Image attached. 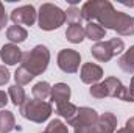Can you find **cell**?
<instances>
[{
	"mask_svg": "<svg viewBox=\"0 0 134 133\" xmlns=\"http://www.w3.org/2000/svg\"><path fill=\"white\" fill-rule=\"evenodd\" d=\"M81 19L92 22V19L98 21L104 30H114L120 36H133L134 34V17L130 14L115 11L112 3L108 0H89L81 9Z\"/></svg>",
	"mask_w": 134,
	"mask_h": 133,
	"instance_id": "obj_1",
	"label": "cell"
},
{
	"mask_svg": "<svg viewBox=\"0 0 134 133\" xmlns=\"http://www.w3.org/2000/svg\"><path fill=\"white\" fill-rule=\"evenodd\" d=\"M22 67H25L33 77L41 75L47 70L48 63H50V50L47 49V45H36L30 52H25L22 55Z\"/></svg>",
	"mask_w": 134,
	"mask_h": 133,
	"instance_id": "obj_2",
	"label": "cell"
},
{
	"mask_svg": "<svg viewBox=\"0 0 134 133\" xmlns=\"http://www.w3.org/2000/svg\"><path fill=\"white\" fill-rule=\"evenodd\" d=\"M66 22V11L53 3H42L37 13V24L41 30L52 32L59 28Z\"/></svg>",
	"mask_w": 134,
	"mask_h": 133,
	"instance_id": "obj_3",
	"label": "cell"
},
{
	"mask_svg": "<svg viewBox=\"0 0 134 133\" xmlns=\"http://www.w3.org/2000/svg\"><path fill=\"white\" fill-rule=\"evenodd\" d=\"M20 114L31 122L42 124L52 114V103L37 99H27V102L20 106Z\"/></svg>",
	"mask_w": 134,
	"mask_h": 133,
	"instance_id": "obj_4",
	"label": "cell"
},
{
	"mask_svg": "<svg viewBox=\"0 0 134 133\" xmlns=\"http://www.w3.org/2000/svg\"><path fill=\"white\" fill-rule=\"evenodd\" d=\"M125 49V44L120 38H112L106 42H97L95 45H92L91 49V53L95 60H98L101 63H106L109 61L112 57L115 55H120Z\"/></svg>",
	"mask_w": 134,
	"mask_h": 133,
	"instance_id": "obj_5",
	"label": "cell"
},
{
	"mask_svg": "<svg viewBox=\"0 0 134 133\" xmlns=\"http://www.w3.org/2000/svg\"><path fill=\"white\" fill-rule=\"evenodd\" d=\"M81 55L73 49H63L58 53V67L66 74H75L80 69Z\"/></svg>",
	"mask_w": 134,
	"mask_h": 133,
	"instance_id": "obj_6",
	"label": "cell"
},
{
	"mask_svg": "<svg viewBox=\"0 0 134 133\" xmlns=\"http://www.w3.org/2000/svg\"><path fill=\"white\" fill-rule=\"evenodd\" d=\"M108 97H115V99L125 100V102H134L133 96L130 94V89L115 77H108L104 78V81H101Z\"/></svg>",
	"mask_w": 134,
	"mask_h": 133,
	"instance_id": "obj_7",
	"label": "cell"
},
{
	"mask_svg": "<svg viewBox=\"0 0 134 133\" xmlns=\"http://www.w3.org/2000/svg\"><path fill=\"white\" fill-rule=\"evenodd\" d=\"M36 9H34L33 5H24V6H19L16 9H13L11 13V21L14 22V25H33L36 22Z\"/></svg>",
	"mask_w": 134,
	"mask_h": 133,
	"instance_id": "obj_8",
	"label": "cell"
},
{
	"mask_svg": "<svg viewBox=\"0 0 134 133\" xmlns=\"http://www.w3.org/2000/svg\"><path fill=\"white\" fill-rule=\"evenodd\" d=\"M98 121V113L94 110V108H89V106H81L78 108V113L76 116L69 122V125H72L73 129L75 127H84V125H91L94 127Z\"/></svg>",
	"mask_w": 134,
	"mask_h": 133,
	"instance_id": "obj_9",
	"label": "cell"
},
{
	"mask_svg": "<svg viewBox=\"0 0 134 133\" xmlns=\"http://www.w3.org/2000/svg\"><path fill=\"white\" fill-rule=\"evenodd\" d=\"M81 81L86 83V85H95L98 83L103 77V69L98 64H94V63H86L81 67Z\"/></svg>",
	"mask_w": 134,
	"mask_h": 133,
	"instance_id": "obj_10",
	"label": "cell"
},
{
	"mask_svg": "<svg viewBox=\"0 0 134 133\" xmlns=\"http://www.w3.org/2000/svg\"><path fill=\"white\" fill-rule=\"evenodd\" d=\"M22 50L16 45V44H5L0 50V58L3 63H6L8 66H14L17 63L22 61Z\"/></svg>",
	"mask_w": 134,
	"mask_h": 133,
	"instance_id": "obj_11",
	"label": "cell"
},
{
	"mask_svg": "<svg viewBox=\"0 0 134 133\" xmlns=\"http://www.w3.org/2000/svg\"><path fill=\"white\" fill-rule=\"evenodd\" d=\"M117 129V117L106 111L101 116H98V121L95 124V133H115Z\"/></svg>",
	"mask_w": 134,
	"mask_h": 133,
	"instance_id": "obj_12",
	"label": "cell"
},
{
	"mask_svg": "<svg viewBox=\"0 0 134 133\" xmlns=\"http://www.w3.org/2000/svg\"><path fill=\"white\" fill-rule=\"evenodd\" d=\"M52 102H55L56 105L69 102L70 99V86L66 83H56L55 86H52V94H50Z\"/></svg>",
	"mask_w": 134,
	"mask_h": 133,
	"instance_id": "obj_13",
	"label": "cell"
},
{
	"mask_svg": "<svg viewBox=\"0 0 134 133\" xmlns=\"http://www.w3.org/2000/svg\"><path fill=\"white\" fill-rule=\"evenodd\" d=\"M16 127V119L14 114L8 110L0 111V133H9Z\"/></svg>",
	"mask_w": 134,
	"mask_h": 133,
	"instance_id": "obj_14",
	"label": "cell"
},
{
	"mask_svg": "<svg viewBox=\"0 0 134 133\" xmlns=\"http://www.w3.org/2000/svg\"><path fill=\"white\" fill-rule=\"evenodd\" d=\"M119 67L126 72V74H133L134 72V45L130 47V50H126L120 58H119Z\"/></svg>",
	"mask_w": 134,
	"mask_h": 133,
	"instance_id": "obj_15",
	"label": "cell"
},
{
	"mask_svg": "<svg viewBox=\"0 0 134 133\" xmlns=\"http://www.w3.org/2000/svg\"><path fill=\"white\" fill-rule=\"evenodd\" d=\"M8 96H9L11 102H13L16 106H19V108L27 102V94H25L24 88L19 86V85H11L9 89H8Z\"/></svg>",
	"mask_w": 134,
	"mask_h": 133,
	"instance_id": "obj_16",
	"label": "cell"
},
{
	"mask_svg": "<svg viewBox=\"0 0 134 133\" xmlns=\"http://www.w3.org/2000/svg\"><path fill=\"white\" fill-rule=\"evenodd\" d=\"M84 28L80 25V24H70L69 27H67V32H66V38L67 41H70V42H73V44H80L83 39H84Z\"/></svg>",
	"mask_w": 134,
	"mask_h": 133,
	"instance_id": "obj_17",
	"label": "cell"
},
{
	"mask_svg": "<svg viewBox=\"0 0 134 133\" xmlns=\"http://www.w3.org/2000/svg\"><path fill=\"white\" fill-rule=\"evenodd\" d=\"M84 33H86V38H89L91 41H101L106 36V30L97 22H89L84 28Z\"/></svg>",
	"mask_w": 134,
	"mask_h": 133,
	"instance_id": "obj_18",
	"label": "cell"
},
{
	"mask_svg": "<svg viewBox=\"0 0 134 133\" xmlns=\"http://www.w3.org/2000/svg\"><path fill=\"white\" fill-rule=\"evenodd\" d=\"M56 113L61 116V117H64L67 121V124L76 116V113H78V106H75L73 103H70V102H64V103H59V105H56Z\"/></svg>",
	"mask_w": 134,
	"mask_h": 133,
	"instance_id": "obj_19",
	"label": "cell"
},
{
	"mask_svg": "<svg viewBox=\"0 0 134 133\" xmlns=\"http://www.w3.org/2000/svg\"><path fill=\"white\" fill-rule=\"evenodd\" d=\"M6 38L11 41V44L13 42H24L28 38V32L20 25H11L6 30Z\"/></svg>",
	"mask_w": 134,
	"mask_h": 133,
	"instance_id": "obj_20",
	"label": "cell"
},
{
	"mask_svg": "<svg viewBox=\"0 0 134 133\" xmlns=\"http://www.w3.org/2000/svg\"><path fill=\"white\" fill-rule=\"evenodd\" d=\"M31 93H33L34 99L45 100V99H48V97H50V94H52V86H50L47 81H37V83L33 86Z\"/></svg>",
	"mask_w": 134,
	"mask_h": 133,
	"instance_id": "obj_21",
	"label": "cell"
},
{
	"mask_svg": "<svg viewBox=\"0 0 134 133\" xmlns=\"http://www.w3.org/2000/svg\"><path fill=\"white\" fill-rule=\"evenodd\" d=\"M34 77L25 69V67H17L16 69V72H14V80H16V85H19V86H24V85H27V83H30L31 80H33Z\"/></svg>",
	"mask_w": 134,
	"mask_h": 133,
	"instance_id": "obj_22",
	"label": "cell"
},
{
	"mask_svg": "<svg viewBox=\"0 0 134 133\" xmlns=\"http://www.w3.org/2000/svg\"><path fill=\"white\" fill-rule=\"evenodd\" d=\"M45 133H69V130H67V125L63 121L53 119V121H50V124L47 125Z\"/></svg>",
	"mask_w": 134,
	"mask_h": 133,
	"instance_id": "obj_23",
	"label": "cell"
},
{
	"mask_svg": "<svg viewBox=\"0 0 134 133\" xmlns=\"http://www.w3.org/2000/svg\"><path fill=\"white\" fill-rule=\"evenodd\" d=\"M66 21H69L70 24H80V21H81V13H80V8H76V6H70V8H67V11H66Z\"/></svg>",
	"mask_w": 134,
	"mask_h": 133,
	"instance_id": "obj_24",
	"label": "cell"
},
{
	"mask_svg": "<svg viewBox=\"0 0 134 133\" xmlns=\"http://www.w3.org/2000/svg\"><path fill=\"white\" fill-rule=\"evenodd\" d=\"M89 94L97 100H101V99H104V97H108L103 83H95V85H92V88L89 89Z\"/></svg>",
	"mask_w": 134,
	"mask_h": 133,
	"instance_id": "obj_25",
	"label": "cell"
},
{
	"mask_svg": "<svg viewBox=\"0 0 134 133\" xmlns=\"http://www.w3.org/2000/svg\"><path fill=\"white\" fill-rule=\"evenodd\" d=\"M9 70L6 69L5 66H0V86H3L5 83H8L9 81Z\"/></svg>",
	"mask_w": 134,
	"mask_h": 133,
	"instance_id": "obj_26",
	"label": "cell"
},
{
	"mask_svg": "<svg viewBox=\"0 0 134 133\" xmlns=\"http://www.w3.org/2000/svg\"><path fill=\"white\" fill-rule=\"evenodd\" d=\"M6 22H8V16H6V13H5V6H3V3L0 2V30L5 28Z\"/></svg>",
	"mask_w": 134,
	"mask_h": 133,
	"instance_id": "obj_27",
	"label": "cell"
},
{
	"mask_svg": "<svg viewBox=\"0 0 134 133\" xmlns=\"http://www.w3.org/2000/svg\"><path fill=\"white\" fill-rule=\"evenodd\" d=\"M75 133H95V125H84V127H75Z\"/></svg>",
	"mask_w": 134,
	"mask_h": 133,
	"instance_id": "obj_28",
	"label": "cell"
},
{
	"mask_svg": "<svg viewBox=\"0 0 134 133\" xmlns=\"http://www.w3.org/2000/svg\"><path fill=\"white\" fill-rule=\"evenodd\" d=\"M8 103V94L5 91H0V108H3Z\"/></svg>",
	"mask_w": 134,
	"mask_h": 133,
	"instance_id": "obj_29",
	"label": "cell"
},
{
	"mask_svg": "<svg viewBox=\"0 0 134 133\" xmlns=\"http://www.w3.org/2000/svg\"><path fill=\"white\" fill-rule=\"evenodd\" d=\"M125 125H126L125 129H126L130 133H134V117H130V119L126 121V124H125Z\"/></svg>",
	"mask_w": 134,
	"mask_h": 133,
	"instance_id": "obj_30",
	"label": "cell"
},
{
	"mask_svg": "<svg viewBox=\"0 0 134 133\" xmlns=\"http://www.w3.org/2000/svg\"><path fill=\"white\" fill-rule=\"evenodd\" d=\"M128 89H130V94L133 96V99H134V77L131 78V83H130V88Z\"/></svg>",
	"mask_w": 134,
	"mask_h": 133,
	"instance_id": "obj_31",
	"label": "cell"
},
{
	"mask_svg": "<svg viewBox=\"0 0 134 133\" xmlns=\"http://www.w3.org/2000/svg\"><path fill=\"white\" fill-rule=\"evenodd\" d=\"M115 133H130V132H128V130H126V129L123 127V129H119V130H117Z\"/></svg>",
	"mask_w": 134,
	"mask_h": 133,
	"instance_id": "obj_32",
	"label": "cell"
},
{
	"mask_svg": "<svg viewBox=\"0 0 134 133\" xmlns=\"http://www.w3.org/2000/svg\"><path fill=\"white\" fill-rule=\"evenodd\" d=\"M44 133H45V132H44Z\"/></svg>",
	"mask_w": 134,
	"mask_h": 133,
	"instance_id": "obj_33",
	"label": "cell"
}]
</instances>
